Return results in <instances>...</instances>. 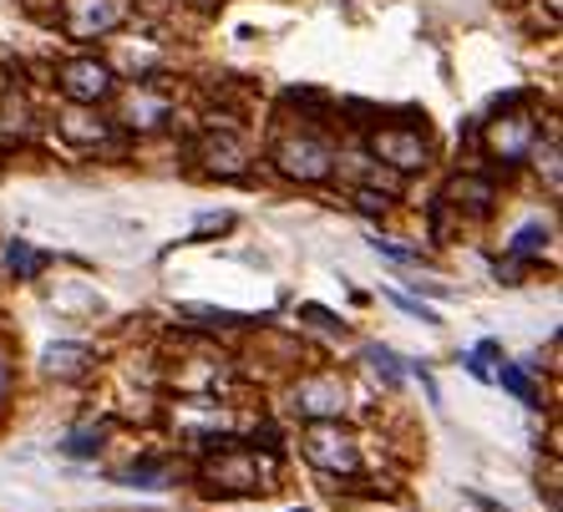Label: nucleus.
Masks as SVG:
<instances>
[{
	"label": "nucleus",
	"instance_id": "nucleus-1",
	"mask_svg": "<svg viewBox=\"0 0 563 512\" xmlns=\"http://www.w3.org/2000/svg\"><path fill=\"white\" fill-rule=\"evenodd\" d=\"M269 163H275V172H285L289 183H325L330 172H335V147L314 127H295L275 137Z\"/></svg>",
	"mask_w": 563,
	"mask_h": 512
},
{
	"label": "nucleus",
	"instance_id": "nucleus-2",
	"mask_svg": "<svg viewBox=\"0 0 563 512\" xmlns=\"http://www.w3.org/2000/svg\"><path fill=\"white\" fill-rule=\"evenodd\" d=\"M56 87H62L66 102H81V107H102L118 97V71L97 56H71V62L56 66Z\"/></svg>",
	"mask_w": 563,
	"mask_h": 512
},
{
	"label": "nucleus",
	"instance_id": "nucleus-3",
	"mask_svg": "<svg viewBox=\"0 0 563 512\" xmlns=\"http://www.w3.org/2000/svg\"><path fill=\"white\" fill-rule=\"evenodd\" d=\"M371 153L380 163H391L396 172H417L432 163V137L417 127V122H386V127H371Z\"/></svg>",
	"mask_w": 563,
	"mask_h": 512
},
{
	"label": "nucleus",
	"instance_id": "nucleus-4",
	"mask_svg": "<svg viewBox=\"0 0 563 512\" xmlns=\"http://www.w3.org/2000/svg\"><path fill=\"white\" fill-rule=\"evenodd\" d=\"M300 452H305L310 467H320V472H345L351 477L355 467H361V447H355L351 432H341V421H310Z\"/></svg>",
	"mask_w": 563,
	"mask_h": 512
},
{
	"label": "nucleus",
	"instance_id": "nucleus-5",
	"mask_svg": "<svg viewBox=\"0 0 563 512\" xmlns=\"http://www.w3.org/2000/svg\"><path fill=\"white\" fill-rule=\"evenodd\" d=\"M128 26V0H62V31L71 41H102Z\"/></svg>",
	"mask_w": 563,
	"mask_h": 512
},
{
	"label": "nucleus",
	"instance_id": "nucleus-6",
	"mask_svg": "<svg viewBox=\"0 0 563 512\" xmlns=\"http://www.w3.org/2000/svg\"><path fill=\"white\" fill-rule=\"evenodd\" d=\"M203 482H213V492H269L275 467H260L254 452H244L239 442H229V447H219V461H209Z\"/></svg>",
	"mask_w": 563,
	"mask_h": 512
},
{
	"label": "nucleus",
	"instance_id": "nucleus-7",
	"mask_svg": "<svg viewBox=\"0 0 563 512\" xmlns=\"http://www.w3.org/2000/svg\"><path fill=\"white\" fill-rule=\"evenodd\" d=\"M533 137H538V122L528 118V112H508V118H498V122H487L483 127V153L498 163V168H512V163L528 158Z\"/></svg>",
	"mask_w": 563,
	"mask_h": 512
},
{
	"label": "nucleus",
	"instance_id": "nucleus-8",
	"mask_svg": "<svg viewBox=\"0 0 563 512\" xmlns=\"http://www.w3.org/2000/svg\"><path fill=\"white\" fill-rule=\"evenodd\" d=\"M194 158L203 163L213 178H244V172H250V147L234 137V127H219V122L198 137Z\"/></svg>",
	"mask_w": 563,
	"mask_h": 512
},
{
	"label": "nucleus",
	"instance_id": "nucleus-9",
	"mask_svg": "<svg viewBox=\"0 0 563 512\" xmlns=\"http://www.w3.org/2000/svg\"><path fill=\"white\" fill-rule=\"evenodd\" d=\"M295 411H300L305 421H341V411H345L341 376H305V381L295 386Z\"/></svg>",
	"mask_w": 563,
	"mask_h": 512
},
{
	"label": "nucleus",
	"instance_id": "nucleus-10",
	"mask_svg": "<svg viewBox=\"0 0 563 512\" xmlns=\"http://www.w3.org/2000/svg\"><path fill=\"white\" fill-rule=\"evenodd\" d=\"M36 137V107L21 87H5L0 92V153H15Z\"/></svg>",
	"mask_w": 563,
	"mask_h": 512
},
{
	"label": "nucleus",
	"instance_id": "nucleus-11",
	"mask_svg": "<svg viewBox=\"0 0 563 512\" xmlns=\"http://www.w3.org/2000/svg\"><path fill=\"white\" fill-rule=\"evenodd\" d=\"M56 132H62L71 147H102L112 132H118V122H107L97 107H81V102H66V112L56 118Z\"/></svg>",
	"mask_w": 563,
	"mask_h": 512
},
{
	"label": "nucleus",
	"instance_id": "nucleus-12",
	"mask_svg": "<svg viewBox=\"0 0 563 512\" xmlns=\"http://www.w3.org/2000/svg\"><path fill=\"white\" fill-rule=\"evenodd\" d=\"M173 118V102L163 92H153L147 81H137L128 97H122V118H118V127H132V132H153V127H163V122Z\"/></svg>",
	"mask_w": 563,
	"mask_h": 512
},
{
	"label": "nucleus",
	"instance_id": "nucleus-13",
	"mask_svg": "<svg viewBox=\"0 0 563 512\" xmlns=\"http://www.w3.org/2000/svg\"><path fill=\"white\" fill-rule=\"evenodd\" d=\"M442 203H452V209H472V213H487L493 203H498V178L493 172H457L452 178V188L442 193Z\"/></svg>",
	"mask_w": 563,
	"mask_h": 512
},
{
	"label": "nucleus",
	"instance_id": "nucleus-14",
	"mask_svg": "<svg viewBox=\"0 0 563 512\" xmlns=\"http://www.w3.org/2000/svg\"><path fill=\"white\" fill-rule=\"evenodd\" d=\"M92 366H97V355L87 345H52L46 350V370L52 376H87Z\"/></svg>",
	"mask_w": 563,
	"mask_h": 512
},
{
	"label": "nucleus",
	"instance_id": "nucleus-15",
	"mask_svg": "<svg viewBox=\"0 0 563 512\" xmlns=\"http://www.w3.org/2000/svg\"><path fill=\"white\" fill-rule=\"evenodd\" d=\"M5 264H11V275H15V279H36L41 269L52 264V254L31 249L26 238H11V244H5Z\"/></svg>",
	"mask_w": 563,
	"mask_h": 512
},
{
	"label": "nucleus",
	"instance_id": "nucleus-16",
	"mask_svg": "<svg viewBox=\"0 0 563 512\" xmlns=\"http://www.w3.org/2000/svg\"><path fill=\"white\" fill-rule=\"evenodd\" d=\"M543 244H549V224H543V219H533V224H523L518 234H512L508 254H518V259H538V254H543Z\"/></svg>",
	"mask_w": 563,
	"mask_h": 512
},
{
	"label": "nucleus",
	"instance_id": "nucleus-17",
	"mask_svg": "<svg viewBox=\"0 0 563 512\" xmlns=\"http://www.w3.org/2000/svg\"><path fill=\"white\" fill-rule=\"evenodd\" d=\"M188 320H209V325H229V330H244V325H260L254 315H234V310H213V304H184Z\"/></svg>",
	"mask_w": 563,
	"mask_h": 512
},
{
	"label": "nucleus",
	"instance_id": "nucleus-18",
	"mask_svg": "<svg viewBox=\"0 0 563 512\" xmlns=\"http://www.w3.org/2000/svg\"><path fill=\"white\" fill-rule=\"evenodd\" d=\"M366 360H371V370H376L380 381L391 386V391H396V386H401V360H396V355L386 350V345H371V350H366Z\"/></svg>",
	"mask_w": 563,
	"mask_h": 512
},
{
	"label": "nucleus",
	"instance_id": "nucleus-19",
	"mask_svg": "<svg viewBox=\"0 0 563 512\" xmlns=\"http://www.w3.org/2000/svg\"><path fill=\"white\" fill-rule=\"evenodd\" d=\"M498 381H503V391H512L518 401H523V407H538V386L528 381V376H523L518 366H503V370H498Z\"/></svg>",
	"mask_w": 563,
	"mask_h": 512
},
{
	"label": "nucleus",
	"instance_id": "nucleus-20",
	"mask_svg": "<svg viewBox=\"0 0 563 512\" xmlns=\"http://www.w3.org/2000/svg\"><path fill=\"white\" fill-rule=\"evenodd\" d=\"M355 209L371 213V219H386V209H391V193H376V188H355Z\"/></svg>",
	"mask_w": 563,
	"mask_h": 512
},
{
	"label": "nucleus",
	"instance_id": "nucleus-21",
	"mask_svg": "<svg viewBox=\"0 0 563 512\" xmlns=\"http://www.w3.org/2000/svg\"><path fill=\"white\" fill-rule=\"evenodd\" d=\"M376 254H386V259H396V264H421V249H407V244H396V238H376Z\"/></svg>",
	"mask_w": 563,
	"mask_h": 512
},
{
	"label": "nucleus",
	"instance_id": "nucleus-22",
	"mask_svg": "<svg viewBox=\"0 0 563 512\" xmlns=\"http://www.w3.org/2000/svg\"><path fill=\"white\" fill-rule=\"evenodd\" d=\"M102 436H107V432H87V436H71V442H66V452H71V457H92V452L102 447Z\"/></svg>",
	"mask_w": 563,
	"mask_h": 512
},
{
	"label": "nucleus",
	"instance_id": "nucleus-23",
	"mask_svg": "<svg viewBox=\"0 0 563 512\" xmlns=\"http://www.w3.org/2000/svg\"><path fill=\"white\" fill-rule=\"evenodd\" d=\"M391 300L401 304L407 315H421V325H442V320H437V310H427V304H421V300H407V294H391Z\"/></svg>",
	"mask_w": 563,
	"mask_h": 512
},
{
	"label": "nucleus",
	"instance_id": "nucleus-24",
	"mask_svg": "<svg viewBox=\"0 0 563 512\" xmlns=\"http://www.w3.org/2000/svg\"><path fill=\"white\" fill-rule=\"evenodd\" d=\"M300 315H305V320H320V325H325V330H341V320L330 315V310H320V304H305Z\"/></svg>",
	"mask_w": 563,
	"mask_h": 512
},
{
	"label": "nucleus",
	"instance_id": "nucleus-25",
	"mask_svg": "<svg viewBox=\"0 0 563 512\" xmlns=\"http://www.w3.org/2000/svg\"><path fill=\"white\" fill-rule=\"evenodd\" d=\"M143 5H153V11H163V5H168V0H143Z\"/></svg>",
	"mask_w": 563,
	"mask_h": 512
},
{
	"label": "nucleus",
	"instance_id": "nucleus-26",
	"mask_svg": "<svg viewBox=\"0 0 563 512\" xmlns=\"http://www.w3.org/2000/svg\"><path fill=\"white\" fill-rule=\"evenodd\" d=\"M300 512H305V508H300Z\"/></svg>",
	"mask_w": 563,
	"mask_h": 512
}]
</instances>
